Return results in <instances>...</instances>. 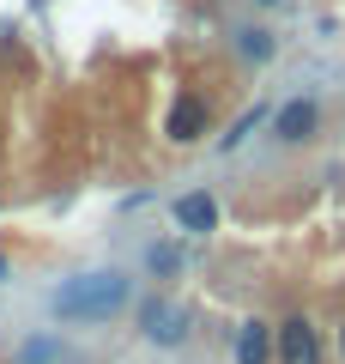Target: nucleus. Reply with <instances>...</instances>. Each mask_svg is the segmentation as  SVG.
<instances>
[{"mask_svg": "<svg viewBox=\"0 0 345 364\" xmlns=\"http://www.w3.org/2000/svg\"><path fill=\"white\" fill-rule=\"evenodd\" d=\"M321 122H327V109H321V97L315 91H297V97H285L279 109H273V122H267V134L279 146H309L321 134Z\"/></svg>", "mask_w": 345, "mask_h": 364, "instance_id": "obj_4", "label": "nucleus"}, {"mask_svg": "<svg viewBox=\"0 0 345 364\" xmlns=\"http://www.w3.org/2000/svg\"><path fill=\"white\" fill-rule=\"evenodd\" d=\"M73 352H67V340L61 334H25L13 346V364H67Z\"/></svg>", "mask_w": 345, "mask_h": 364, "instance_id": "obj_10", "label": "nucleus"}, {"mask_svg": "<svg viewBox=\"0 0 345 364\" xmlns=\"http://www.w3.org/2000/svg\"><path fill=\"white\" fill-rule=\"evenodd\" d=\"M339 364H345V322H339Z\"/></svg>", "mask_w": 345, "mask_h": 364, "instance_id": "obj_13", "label": "nucleus"}, {"mask_svg": "<svg viewBox=\"0 0 345 364\" xmlns=\"http://www.w3.org/2000/svg\"><path fill=\"white\" fill-rule=\"evenodd\" d=\"M49 310H55L61 328H103V322H115L121 310H133V273H121V267L73 273V279L55 286Z\"/></svg>", "mask_w": 345, "mask_h": 364, "instance_id": "obj_1", "label": "nucleus"}, {"mask_svg": "<svg viewBox=\"0 0 345 364\" xmlns=\"http://www.w3.org/2000/svg\"><path fill=\"white\" fill-rule=\"evenodd\" d=\"M6 279H13V255H6V249H0V286H6Z\"/></svg>", "mask_w": 345, "mask_h": 364, "instance_id": "obj_12", "label": "nucleus"}, {"mask_svg": "<svg viewBox=\"0 0 345 364\" xmlns=\"http://www.w3.org/2000/svg\"><path fill=\"white\" fill-rule=\"evenodd\" d=\"M273 340H279V364H321V328L309 322L303 310H291L285 322H273Z\"/></svg>", "mask_w": 345, "mask_h": 364, "instance_id": "obj_5", "label": "nucleus"}, {"mask_svg": "<svg viewBox=\"0 0 345 364\" xmlns=\"http://www.w3.org/2000/svg\"><path fill=\"white\" fill-rule=\"evenodd\" d=\"M206 134H212V97L194 91V85H182L176 97H170V109H164V140L170 146H200Z\"/></svg>", "mask_w": 345, "mask_h": 364, "instance_id": "obj_3", "label": "nucleus"}, {"mask_svg": "<svg viewBox=\"0 0 345 364\" xmlns=\"http://www.w3.org/2000/svg\"><path fill=\"white\" fill-rule=\"evenodd\" d=\"M255 6H279V0H255Z\"/></svg>", "mask_w": 345, "mask_h": 364, "instance_id": "obj_14", "label": "nucleus"}, {"mask_svg": "<svg viewBox=\"0 0 345 364\" xmlns=\"http://www.w3.org/2000/svg\"><path fill=\"white\" fill-rule=\"evenodd\" d=\"M170 219H176L182 237H212L218 231V200L206 195V188H188V195L170 200Z\"/></svg>", "mask_w": 345, "mask_h": 364, "instance_id": "obj_7", "label": "nucleus"}, {"mask_svg": "<svg viewBox=\"0 0 345 364\" xmlns=\"http://www.w3.org/2000/svg\"><path fill=\"white\" fill-rule=\"evenodd\" d=\"M194 322H200V316H194L188 304H176L170 291H152V298L133 304V328H140V340L158 346V352H182L194 340Z\"/></svg>", "mask_w": 345, "mask_h": 364, "instance_id": "obj_2", "label": "nucleus"}, {"mask_svg": "<svg viewBox=\"0 0 345 364\" xmlns=\"http://www.w3.org/2000/svg\"><path fill=\"white\" fill-rule=\"evenodd\" d=\"M236 55H243L248 67H267L273 55H279V37H273L267 25H243L236 31Z\"/></svg>", "mask_w": 345, "mask_h": 364, "instance_id": "obj_11", "label": "nucleus"}, {"mask_svg": "<svg viewBox=\"0 0 345 364\" xmlns=\"http://www.w3.org/2000/svg\"><path fill=\"white\" fill-rule=\"evenodd\" d=\"M230 364H279V340L267 316H243L230 328Z\"/></svg>", "mask_w": 345, "mask_h": 364, "instance_id": "obj_6", "label": "nucleus"}, {"mask_svg": "<svg viewBox=\"0 0 345 364\" xmlns=\"http://www.w3.org/2000/svg\"><path fill=\"white\" fill-rule=\"evenodd\" d=\"M146 273H152L158 286L182 279V273H188V249H182V237H158V243H146Z\"/></svg>", "mask_w": 345, "mask_h": 364, "instance_id": "obj_8", "label": "nucleus"}, {"mask_svg": "<svg viewBox=\"0 0 345 364\" xmlns=\"http://www.w3.org/2000/svg\"><path fill=\"white\" fill-rule=\"evenodd\" d=\"M273 109H279V104H267V97H255V104H248L243 116L230 122V134H218V152H236V146H248V140H255V134H261V128L273 122Z\"/></svg>", "mask_w": 345, "mask_h": 364, "instance_id": "obj_9", "label": "nucleus"}, {"mask_svg": "<svg viewBox=\"0 0 345 364\" xmlns=\"http://www.w3.org/2000/svg\"><path fill=\"white\" fill-rule=\"evenodd\" d=\"M67 364H79V358H67Z\"/></svg>", "mask_w": 345, "mask_h": 364, "instance_id": "obj_15", "label": "nucleus"}]
</instances>
